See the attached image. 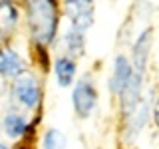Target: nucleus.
Wrapping results in <instances>:
<instances>
[{
	"label": "nucleus",
	"mask_w": 159,
	"mask_h": 149,
	"mask_svg": "<svg viewBox=\"0 0 159 149\" xmlns=\"http://www.w3.org/2000/svg\"><path fill=\"white\" fill-rule=\"evenodd\" d=\"M131 74H133V68H131L129 58H125L123 54L116 56V60H113V68H111V78H109V92L119 96L121 89L127 86Z\"/></svg>",
	"instance_id": "nucleus-8"
},
{
	"label": "nucleus",
	"mask_w": 159,
	"mask_h": 149,
	"mask_svg": "<svg viewBox=\"0 0 159 149\" xmlns=\"http://www.w3.org/2000/svg\"><path fill=\"white\" fill-rule=\"evenodd\" d=\"M20 22V8L14 0H0V46L8 42Z\"/></svg>",
	"instance_id": "nucleus-7"
},
{
	"label": "nucleus",
	"mask_w": 159,
	"mask_h": 149,
	"mask_svg": "<svg viewBox=\"0 0 159 149\" xmlns=\"http://www.w3.org/2000/svg\"><path fill=\"white\" fill-rule=\"evenodd\" d=\"M151 115H153V119H155V125L159 127V93L155 97V103L151 106Z\"/></svg>",
	"instance_id": "nucleus-14"
},
{
	"label": "nucleus",
	"mask_w": 159,
	"mask_h": 149,
	"mask_svg": "<svg viewBox=\"0 0 159 149\" xmlns=\"http://www.w3.org/2000/svg\"><path fill=\"white\" fill-rule=\"evenodd\" d=\"M72 103L78 117H89L93 113V109L98 106V89L93 88L89 78H84L76 84L72 92Z\"/></svg>",
	"instance_id": "nucleus-4"
},
{
	"label": "nucleus",
	"mask_w": 159,
	"mask_h": 149,
	"mask_svg": "<svg viewBox=\"0 0 159 149\" xmlns=\"http://www.w3.org/2000/svg\"><path fill=\"white\" fill-rule=\"evenodd\" d=\"M149 4H159V0H147Z\"/></svg>",
	"instance_id": "nucleus-16"
},
{
	"label": "nucleus",
	"mask_w": 159,
	"mask_h": 149,
	"mask_svg": "<svg viewBox=\"0 0 159 149\" xmlns=\"http://www.w3.org/2000/svg\"><path fill=\"white\" fill-rule=\"evenodd\" d=\"M0 149H10V147L6 145V143H0Z\"/></svg>",
	"instance_id": "nucleus-15"
},
{
	"label": "nucleus",
	"mask_w": 159,
	"mask_h": 149,
	"mask_svg": "<svg viewBox=\"0 0 159 149\" xmlns=\"http://www.w3.org/2000/svg\"><path fill=\"white\" fill-rule=\"evenodd\" d=\"M62 44L66 48L68 56H72V58L84 56V52H86V38H84V32H80V30L70 28L62 36Z\"/></svg>",
	"instance_id": "nucleus-11"
},
{
	"label": "nucleus",
	"mask_w": 159,
	"mask_h": 149,
	"mask_svg": "<svg viewBox=\"0 0 159 149\" xmlns=\"http://www.w3.org/2000/svg\"><path fill=\"white\" fill-rule=\"evenodd\" d=\"M2 127H4V133H6L8 137L18 139V137H22L24 133L28 131L30 123H28V119L24 117L22 113H8V115L4 117Z\"/></svg>",
	"instance_id": "nucleus-12"
},
{
	"label": "nucleus",
	"mask_w": 159,
	"mask_h": 149,
	"mask_svg": "<svg viewBox=\"0 0 159 149\" xmlns=\"http://www.w3.org/2000/svg\"><path fill=\"white\" fill-rule=\"evenodd\" d=\"M12 97L18 106L26 107V109H34L42 99V89H40V84L36 76L24 72L20 74L18 78H14L12 84Z\"/></svg>",
	"instance_id": "nucleus-3"
},
{
	"label": "nucleus",
	"mask_w": 159,
	"mask_h": 149,
	"mask_svg": "<svg viewBox=\"0 0 159 149\" xmlns=\"http://www.w3.org/2000/svg\"><path fill=\"white\" fill-rule=\"evenodd\" d=\"M66 147H68V139L64 135V131H60L56 127H50L44 133L42 149H66Z\"/></svg>",
	"instance_id": "nucleus-13"
},
{
	"label": "nucleus",
	"mask_w": 159,
	"mask_h": 149,
	"mask_svg": "<svg viewBox=\"0 0 159 149\" xmlns=\"http://www.w3.org/2000/svg\"><path fill=\"white\" fill-rule=\"evenodd\" d=\"M76 60L72 56H60L56 58L54 62V74H56V79H58V86L60 88H70L76 79Z\"/></svg>",
	"instance_id": "nucleus-10"
},
{
	"label": "nucleus",
	"mask_w": 159,
	"mask_h": 149,
	"mask_svg": "<svg viewBox=\"0 0 159 149\" xmlns=\"http://www.w3.org/2000/svg\"><path fill=\"white\" fill-rule=\"evenodd\" d=\"M151 42H153V30L147 28L137 36L135 44L131 48V60L129 62H131L133 72L141 74V76H145V72H147V60H149V52H151Z\"/></svg>",
	"instance_id": "nucleus-6"
},
{
	"label": "nucleus",
	"mask_w": 159,
	"mask_h": 149,
	"mask_svg": "<svg viewBox=\"0 0 159 149\" xmlns=\"http://www.w3.org/2000/svg\"><path fill=\"white\" fill-rule=\"evenodd\" d=\"M26 72V60L16 50H0V78H18Z\"/></svg>",
	"instance_id": "nucleus-9"
},
{
	"label": "nucleus",
	"mask_w": 159,
	"mask_h": 149,
	"mask_svg": "<svg viewBox=\"0 0 159 149\" xmlns=\"http://www.w3.org/2000/svg\"><path fill=\"white\" fill-rule=\"evenodd\" d=\"M64 14L70 20V28L86 34L96 20L93 0H64Z\"/></svg>",
	"instance_id": "nucleus-2"
},
{
	"label": "nucleus",
	"mask_w": 159,
	"mask_h": 149,
	"mask_svg": "<svg viewBox=\"0 0 159 149\" xmlns=\"http://www.w3.org/2000/svg\"><path fill=\"white\" fill-rule=\"evenodd\" d=\"M30 38L38 46H50L58 32V4L56 0H24Z\"/></svg>",
	"instance_id": "nucleus-1"
},
{
	"label": "nucleus",
	"mask_w": 159,
	"mask_h": 149,
	"mask_svg": "<svg viewBox=\"0 0 159 149\" xmlns=\"http://www.w3.org/2000/svg\"><path fill=\"white\" fill-rule=\"evenodd\" d=\"M149 115H151V106L147 99H141L135 107L125 115V141H135L139 137V133L145 129Z\"/></svg>",
	"instance_id": "nucleus-5"
}]
</instances>
